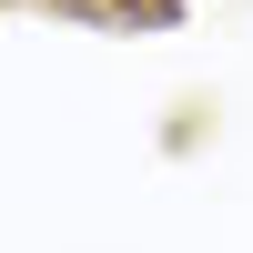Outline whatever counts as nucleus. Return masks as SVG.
I'll return each mask as SVG.
<instances>
[{
  "label": "nucleus",
  "mask_w": 253,
  "mask_h": 253,
  "mask_svg": "<svg viewBox=\"0 0 253 253\" xmlns=\"http://www.w3.org/2000/svg\"><path fill=\"white\" fill-rule=\"evenodd\" d=\"M91 10H101V0H91Z\"/></svg>",
  "instance_id": "f257e3e1"
}]
</instances>
